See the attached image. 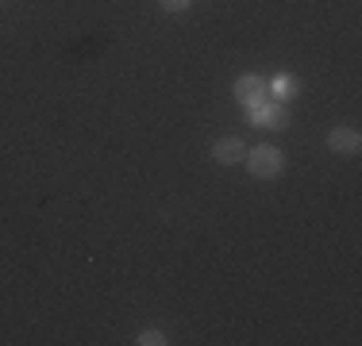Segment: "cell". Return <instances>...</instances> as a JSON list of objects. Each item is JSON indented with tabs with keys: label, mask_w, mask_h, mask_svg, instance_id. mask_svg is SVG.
Instances as JSON below:
<instances>
[{
	"label": "cell",
	"mask_w": 362,
	"mask_h": 346,
	"mask_svg": "<svg viewBox=\"0 0 362 346\" xmlns=\"http://www.w3.org/2000/svg\"><path fill=\"white\" fill-rule=\"evenodd\" d=\"M243 162L255 177H278V173L286 169V154H281L278 146H255V150H247Z\"/></svg>",
	"instance_id": "1"
},
{
	"label": "cell",
	"mask_w": 362,
	"mask_h": 346,
	"mask_svg": "<svg viewBox=\"0 0 362 346\" xmlns=\"http://www.w3.org/2000/svg\"><path fill=\"white\" fill-rule=\"evenodd\" d=\"M247 116L255 119V127H286L289 124V112L281 100H270L266 97L262 104H255V108H247Z\"/></svg>",
	"instance_id": "2"
},
{
	"label": "cell",
	"mask_w": 362,
	"mask_h": 346,
	"mask_svg": "<svg viewBox=\"0 0 362 346\" xmlns=\"http://www.w3.org/2000/svg\"><path fill=\"white\" fill-rule=\"evenodd\" d=\"M231 93H235V100L243 104V108H255V104H262L266 97H270V89H266V81L258 73H243Z\"/></svg>",
	"instance_id": "3"
},
{
	"label": "cell",
	"mask_w": 362,
	"mask_h": 346,
	"mask_svg": "<svg viewBox=\"0 0 362 346\" xmlns=\"http://www.w3.org/2000/svg\"><path fill=\"white\" fill-rule=\"evenodd\" d=\"M327 146H332L335 154H358L362 150V135H358V127H335L332 135H327Z\"/></svg>",
	"instance_id": "4"
},
{
	"label": "cell",
	"mask_w": 362,
	"mask_h": 346,
	"mask_svg": "<svg viewBox=\"0 0 362 346\" xmlns=\"http://www.w3.org/2000/svg\"><path fill=\"white\" fill-rule=\"evenodd\" d=\"M212 154H216V162H220V166H235V162H243V158H247V143H243V138H235V135L216 138Z\"/></svg>",
	"instance_id": "5"
},
{
	"label": "cell",
	"mask_w": 362,
	"mask_h": 346,
	"mask_svg": "<svg viewBox=\"0 0 362 346\" xmlns=\"http://www.w3.org/2000/svg\"><path fill=\"white\" fill-rule=\"evenodd\" d=\"M266 89L274 93L270 100H281V104H286V100H293V97H297V77H293V73H278L270 85H266Z\"/></svg>",
	"instance_id": "6"
},
{
	"label": "cell",
	"mask_w": 362,
	"mask_h": 346,
	"mask_svg": "<svg viewBox=\"0 0 362 346\" xmlns=\"http://www.w3.org/2000/svg\"><path fill=\"white\" fill-rule=\"evenodd\" d=\"M139 342H143V346H162L166 339H162V331H143V335H139Z\"/></svg>",
	"instance_id": "7"
},
{
	"label": "cell",
	"mask_w": 362,
	"mask_h": 346,
	"mask_svg": "<svg viewBox=\"0 0 362 346\" xmlns=\"http://www.w3.org/2000/svg\"><path fill=\"white\" fill-rule=\"evenodd\" d=\"M162 8H166V12H185L189 4H193V0H158Z\"/></svg>",
	"instance_id": "8"
}]
</instances>
